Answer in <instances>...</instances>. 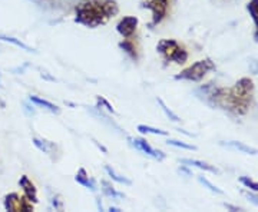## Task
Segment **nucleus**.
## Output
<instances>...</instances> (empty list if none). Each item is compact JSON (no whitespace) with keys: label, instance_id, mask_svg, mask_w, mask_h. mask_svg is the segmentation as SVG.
Segmentation results:
<instances>
[{"label":"nucleus","instance_id":"ddd939ff","mask_svg":"<svg viewBox=\"0 0 258 212\" xmlns=\"http://www.w3.org/2000/svg\"><path fill=\"white\" fill-rule=\"evenodd\" d=\"M181 164H184L186 166H197L203 171H207V172H211V174H218V169L215 166H211L207 162H203V161H197V159H181Z\"/></svg>","mask_w":258,"mask_h":212},{"label":"nucleus","instance_id":"f257e3e1","mask_svg":"<svg viewBox=\"0 0 258 212\" xmlns=\"http://www.w3.org/2000/svg\"><path fill=\"white\" fill-rule=\"evenodd\" d=\"M205 95L212 106L230 112L235 116H242L252 105L254 82L249 78H241L232 88H211Z\"/></svg>","mask_w":258,"mask_h":212},{"label":"nucleus","instance_id":"4be33fe9","mask_svg":"<svg viewBox=\"0 0 258 212\" xmlns=\"http://www.w3.org/2000/svg\"><path fill=\"white\" fill-rule=\"evenodd\" d=\"M166 142H168V145H172V147L176 148H182V149H188V151H195V149H197V147L189 145V144H185L182 140H176V139H168Z\"/></svg>","mask_w":258,"mask_h":212},{"label":"nucleus","instance_id":"6e6552de","mask_svg":"<svg viewBox=\"0 0 258 212\" xmlns=\"http://www.w3.org/2000/svg\"><path fill=\"white\" fill-rule=\"evenodd\" d=\"M129 142H131L134 147L137 148L138 151H141V152H144L145 155H148V157L154 158V159H158V161H162V159L165 158V154H162L161 151H157L155 148L151 147L145 139L129 138Z\"/></svg>","mask_w":258,"mask_h":212},{"label":"nucleus","instance_id":"9b49d317","mask_svg":"<svg viewBox=\"0 0 258 212\" xmlns=\"http://www.w3.org/2000/svg\"><path fill=\"white\" fill-rule=\"evenodd\" d=\"M75 181L79 185L85 186V188L91 189V191H95V189H96V185L93 182V179L89 178V175L86 174V171H85L83 168H81V169L78 171V174L75 175Z\"/></svg>","mask_w":258,"mask_h":212},{"label":"nucleus","instance_id":"a878e982","mask_svg":"<svg viewBox=\"0 0 258 212\" xmlns=\"http://www.w3.org/2000/svg\"><path fill=\"white\" fill-rule=\"evenodd\" d=\"M227 2H232V0H227Z\"/></svg>","mask_w":258,"mask_h":212},{"label":"nucleus","instance_id":"4468645a","mask_svg":"<svg viewBox=\"0 0 258 212\" xmlns=\"http://www.w3.org/2000/svg\"><path fill=\"white\" fill-rule=\"evenodd\" d=\"M222 145H227V147L232 148V149H237L240 152H244V154H248V155H257L258 151L255 148H251L242 142H237V140H230V142H225Z\"/></svg>","mask_w":258,"mask_h":212},{"label":"nucleus","instance_id":"39448f33","mask_svg":"<svg viewBox=\"0 0 258 212\" xmlns=\"http://www.w3.org/2000/svg\"><path fill=\"white\" fill-rule=\"evenodd\" d=\"M169 6H171V0H145L144 8L152 13L151 26H158L165 20L169 12Z\"/></svg>","mask_w":258,"mask_h":212},{"label":"nucleus","instance_id":"dca6fc26","mask_svg":"<svg viewBox=\"0 0 258 212\" xmlns=\"http://www.w3.org/2000/svg\"><path fill=\"white\" fill-rule=\"evenodd\" d=\"M29 101L32 102V103H35V105H37V106L45 108V109H47V111L53 112V113H59V112H60V109H59L56 105H53L52 102L46 101V99H42V98H39V96H30V98H29Z\"/></svg>","mask_w":258,"mask_h":212},{"label":"nucleus","instance_id":"6ab92c4d","mask_svg":"<svg viewBox=\"0 0 258 212\" xmlns=\"http://www.w3.org/2000/svg\"><path fill=\"white\" fill-rule=\"evenodd\" d=\"M105 171H106V174L111 176V179H113V181H116L118 184H123V185H131L132 184V181L131 179H128V178H125V176L119 175V174H116L113 169H112L111 166H105Z\"/></svg>","mask_w":258,"mask_h":212},{"label":"nucleus","instance_id":"393cba45","mask_svg":"<svg viewBox=\"0 0 258 212\" xmlns=\"http://www.w3.org/2000/svg\"><path fill=\"white\" fill-rule=\"evenodd\" d=\"M247 196H248L249 199H251L252 202L255 203V205H258V198H257V196H254V195H252V194H248V195H247Z\"/></svg>","mask_w":258,"mask_h":212},{"label":"nucleus","instance_id":"9d476101","mask_svg":"<svg viewBox=\"0 0 258 212\" xmlns=\"http://www.w3.org/2000/svg\"><path fill=\"white\" fill-rule=\"evenodd\" d=\"M119 47L126 53V55L132 59V60H138L139 59V49L137 42L134 40V37H129V39H123L119 43Z\"/></svg>","mask_w":258,"mask_h":212},{"label":"nucleus","instance_id":"7ed1b4c3","mask_svg":"<svg viewBox=\"0 0 258 212\" xmlns=\"http://www.w3.org/2000/svg\"><path fill=\"white\" fill-rule=\"evenodd\" d=\"M157 50L159 55L164 57L166 63H176L184 65L188 60V50L175 39H162L157 45Z\"/></svg>","mask_w":258,"mask_h":212},{"label":"nucleus","instance_id":"b1692460","mask_svg":"<svg viewBox=\"0 0 258 212\" xmlns=\"http://www.w3.org/2000/svg\"><path fill=\"white\" fill-rule=\"evenodd\" d=\"M198 179H200V182H201V184L205 185V186H208V189H210V191H212V192H215V194H218V195L224 194V192H222V189H220L218 186H215L214 184H211V182H210V181H208L207 178H203V176H200Z\"/></svg>","mask_w":258,"mask_h":212},{"label":"nucleus","instance_id":"f03ea898","mask_svg":"<svg viewBox=\"0 0 258 212\" xmlns=\"http://www.w3.org/2000/svg\"><path fill=\"white\" fill-rule=\"evenodd\" d=\"M119 13L116 0H82L75 8V22L95 29L108 23Z\"/></svg>","mask_w":258,"mask_h":212},{"label":"nucleus","instance_id":"20e7f679","mask_svg":"<svg viewBox=\"0 0 258 212\" xmlns=\"http://www.w3.org/2000/svg\"><path fill=\"white\" fill-rule=\"evenodd\" d=\"M212 70H215V63L211 59H203V60H198L191 66L185 67L184 70H181L176 75L175 79L176 81H188V82H200Z\"/></svg>","mask_w":258,"mask_h":212},{"label":"nucleus","instance_id":"1a4fd4ad","mask_svg":"<svg viewBox=\"0 0 258 212\" xmlns=\"http://www.w3.org/2000/svg\"><path fill=\"white\" fill-rule=\"evenodd\" d=\"M19 185H20V188H22V191H23V195L28 198L30 202H33V203L39 202V199H37L36 186H35V184L29 179V176L26 175L20 176V179H19Z\"/></svg>","mask_w":258,"mask_h":212},{"label":"nucleus","instance_id":"0eeeda50","mask_svg":"<svg viewBox=\"0 0 258 212\" xmlns=\"http://www.w3.org/2000/svg\"><path fill=\"white\" fill-rule=\"evenodd\" d=\"M138 23L139 20L135 16H125L123 19H120V22L116 25V30L123 39H129V37H134V35L137 33Z\"/></svg>","mask_w":258,"mask_h":212},{"label":"nucleus","instance_id":"5701e85b","mask_svg":"<svg viewBox=\"0 0 258 212\" xmlns=\"http://www.w3.org/2000/svg\"><path fill=\"white\" fill-rule=\"evenodd\" d=\"M157 101H158V103L161 105V109L165 112V115H166V116H168V118H169V119L174 120V122H178V120H179V118H178V115H175L174 112L171 111V109H169V108L166 106L165 103H164V101H162V99H157Z\"/></svg>","mask_w":258,"mask_h":212},{"label":"nucleus","instance_id":"f3484780","mask_svg":"<svg viewBox=\"0 0 258 212\" xmlns=\"http://www.w3.org/2000/svg\"><path fill=\"white\" fill-rule=\"evenodd\" d=\"M0 40H3V42H8V43H12V45L20 47V49H23V50H26V52H36L33 47L28 46L26 43H23L22 40H19V39H16V37L6 36V35H2V33H0Z\"/></svg>","mask_w":258,"mask_h":212},{"label":"nucleus","instance_id":"bb28decb","mask_svg":"<svg viewBox=\"0 0 258 212\" xmlns=\"http://www.w3.org/2000/svg\"><path fill=\"white\" fill-rule=\"evenodd\" d=\"M0 172H2V169H0Z\"/></svg>","mask_w":258,"mask_h":212},{"label":"nucleus","instance_id":"aec40b11","mask_svg":"<svg viewBox=\"0 0 258 212\" xmlns=\"http://www.w3.org/2000/svg\"><path fill=\"white\" fill-rule=\"evenodd\" d=\"M138 130L141 133H152V135H161V136H168V132L162 129H157L148 125H138Z\"/></svg>","mask_w":258,"mask_h":212},{"label":"nucleus","instance_id":"412c9836","mask_svg":"<svg viewBox=\"0 0 258 212\" xmlns=\"http://www.w3.org/2000/svg\"><path fill=\"white\" fill-rule=\"evenodd\" d=\"M240 182L244 185L245 188H248V189H251V191H254V192H257L258 194V182L252 181L251 178H248V176H241Z\"/></svg>","mask_w":258,"mask_h":212},{"label":"nucleus","instance_id":"2eb2a0df","mask_svg":"<svg viewBox=\"0 0 258 212\" xmlns=\"http://www.w3.org/2000/svg\"><path fill=\"white\" fill-rule=\"evenodd\" d=\"M247 10L252 18V22L255 25V32H254V37L258 42V0H249L247 5Z\"/></svg>","mask_w":258,"mask_h":212},{"label":"nucleus","instance_id":"423d86ee","mask_svg":"<svg viewBox=\"0 0 258 212\" xmlns=\"http://www.w3.org/2000/svg\"><path fill=\"white\" fill-rule=\"evenodd\" d=\"M5 209L9 212H29L33 211V202H30L25 195L12 192L5 196Z\"/></svg>","mask_w":258,"mask_h":212},{"label":"nucleus","instance_id":"a211bd4d","mask_svg":"<svg viewBox=\"0 0 258 212\" xmlns=\"http://www.w3.org/2000/svg\"><path fill=\"white\" fill-rule=\"evenodd\" d=\"M102 191H103V194L106 195V196H109L112 199H115V198H123V194L122 192H118L113 186H112L108 181H102Z\"/></svg>","mask_w":258,"mask_h":212},{"label":"nucleus","instance_id":"f8f14e48","mask_svg":"<svg viewBox=\"0 0 258 212\" xmlns=\"http://www.w3.org/2000/svg\"><path fill=\"white\" fill-rule=\"evenodd\" d=\"M33 144H35V147H36L39 151H42L43 154H47V155H53V152L57 149V147H56L53 142L46 140V139L33 138Z\"/></svg>","mask_w":258,"mask_h":212}]
</instances>
